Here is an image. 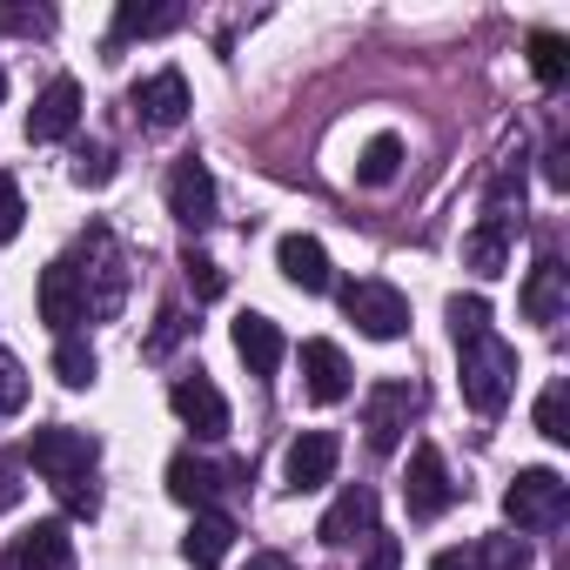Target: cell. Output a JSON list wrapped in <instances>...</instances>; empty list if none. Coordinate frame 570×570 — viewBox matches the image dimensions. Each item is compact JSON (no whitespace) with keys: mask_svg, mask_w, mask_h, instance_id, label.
I'll return each instance as SVG.
<instances>
[{"mask_svg":"<svg viewBox=\"0 0 570 570\" xmlns=\"http://www.w3.org/2000/svg\"><path fill=\"white\" fill-rule=\"evenodd\" d=\"M75 275H81V296H88V323H115L121 303H128V248L95 222L81 242H75Z\"/></svg>","mask_w":570,"mask_h":570,"instance_id":"obj_1","label":"cell"},{"mask_svg":"<svg viewBox=\"0 0 570 570\" xmlns=\"http://www.w3.org/2000/svg\"><path fill=\"white\" fill-rule=\"evenodd\" d=\"M456 383H463V403H470L476 416H503V403H510V390H517V350H510L497 330L456 343Z\"/></svg>","mask_w":570,"mask_h":570,"instance_id":"obj_2","label":"cell"},{"mask_svg":"<svg viewBox=\"0 0 570 570\" xmlns=\"http://www.w3.org/2000/svg\"><path fill=\"white\" fill-rule=\"evenodd\" d=\"M563 510H570V483L557 476V470H517L510 476V490H503V517L517 523V530H557L563 523Z\"/></svg>","mask_w":570,"mask_h":570,"instance_id":"obj_3","label":"cell"},{"mask_svg":"<svg viewBox=\"0 0 570 570\" xmlns=\"http://www.w3.org/2000/svg\"><path fill=\"white\" fill-rule=\"evenodd\" d=\"M343 316H350L370 343L410 336V296L396 289V282H343Z\"/></svg>","mask_w":570,"mask_h":570,"instance_id":"obj_4","label":"cell"},{"mask_svg":"<svg viewBox=\"0 0 570 570\" xmlns=\"http://www.w3.org/2000/svg\"><path fill=\"white\" fill-rule=\"evenodd\" d=\"M28 456H35V470H41L48 483H68V476H95V456H101V443H95L88 430L41 423V430L28 436Z\"/></svg>","mask_w":570,"mask_h":570,"instance_id":"obj_5","label":"cell"},{"mask_svg":"<svg viewBox=\"0 0 570 570\" xmlns=\"http://www.w3.org/2000/svg\"><path fill=\"white\" fill-rule=\"evenodd\" d=\"M168 215L181 222V228H215L222 222V188H215V175H208V161H175L168 168Z\"/></svg>","mask_w":570,"mask_h":570,"instance_id":"obj_6","label":"cell"},{"mask_svg":"<svg viewBox=\"0 0 570 570\" xmlns=\"http://www.w3.org/2000/svg\"><path fill=\"white\" fill-rule=\"evenodd\" d=\"M410 416H416V383H403V376H383V383L363 396V436H370V450H376V456H390V450L403 443Z\"/></svg>","mask_w":570,"mask_h":570,"instance_id":"obj_7","label":"cell"},{"mask_svg":"<svg viewBox=\"0 0 570 570\" xmlns=\"http://www.w3.org/2000/svg\"><path fill=\"white\" fill-rule=\"evenodd\" d=\"M235 483H248V463H208V456H195V450H181L175 463H168V497L175 503H188V510H208L222 490H235Z\"/></svg>","mask_w":570,"mask_h":570,"instance_id":"obj_8","label":"cell"},{"mask_svg":"<svg viewBox=\"0 0 570 570\" xmlns=\"http://www.w3.org/2000/svg\"><path fill=\"white\" fill-rule=\"evenodd\" d=\"M403 503H410V517H416V523H430V517H443V510L456 503V483H450V463H443V450H436V443H416V450H410Z\"/></svg>","mask_w":570,"mask_h":570,"instance_id":"obj_9","label":"cell"},{"mask_svg":"<svg viewBox=\"0 0 570 570\" xmlns=\"http://www.w3.org/2000/svg\"><path fill=\"white\" fill-rule=\"evenodd\" d=\"M168 410L195 430V443H222V436H228V396H222L202 370L168 383Z\"/></svg>","mask_w":570,"mask_h":570,"instance_id":"obj_10","label":"cell"},{"mask_svg":"<svg viewBox=\"0 0 570 570\" xmlns=\"http://www.w3.org/2000/svg\"><path fill=\"white\" fill-rule=\"evenodd\" d=\"M41 323L55 336H81V323H88V296H81V275L68 255L41 268Z\"/></svg>","mask_w":570,"mask_h":570,"instance_id":"obj_11","label":"cell"},{"mask_svg":"<svg viewBox=\"0 0 570 570\" xmlns=\"http://www.w3.org/2000/svg\"><path fill=\"white\" fill-rule=\"evenodd\" d=\"M376 510H383V503H376V490H370V483H350V490H343V497H336V503L323 510V523H316V537H323L330 550H350V543H370V537H376Z\"/></svg>","mask_w":570,"mask_h":570,"instance_id":"obj_12","label":"cell"},{"mask_svg":"<svg viewBox=\"0 0 570 570\" xmlns=\"http://www.w3.org/2000/svg\"><path fill=\"white\" fill-rule=\"evenodd\" d=\"M517 228H523V215L483 208V222L463 235V262H470L476 275H503V268H510V248H517Z\"/></svg>","mask_w":570,"mask_h":570,"instance_id":"obj_13","label":"cell"},{"mask_svg":"<svg viewBox=\"0 0 570 570\" xmlns=\"http://www.w3.org/2000/svg\"><path fill=\"white\" fill-rule=\"evenodd\" d=\"M336 463H343V443L330 430H303L289 443V456H282V483H289V490H323L336 476Z\"/></svg>","mask_w":570,"mask_h":570,"instance_id":"obj_14","label":"cell"},{"mask_svg":"<svg viewBox=\"0 0 570 570\" xmlns=\"http://www.w3.org/2000/svg\"><path fill=\"white\" fill-rule=\"evenodd\" d=\"M75 121H81V81L55 75V81L35 95V108H28V141H68Z\"/></svg>","mask_w":570,"mask_h":570,"instance_id":"obj_15","label":"cell"},{"mask_svg":"<svg viewBox=\"0 0 570 570\" xmlns=\"http://www.w3.org/2000/svg\"><path fill=\"white\" fill-rule=\"evenodd\" d=\"M128 108L141 115V128H181V121H188V81H181V68L148 75V81L128 95Z\"/></svg>","mask_w":570,"mask_h":570,"instance_id":"obj_16","label":"cell"},{"mask_svg":"<svg viewBox=\"0 0 570 570\" xmlns=\"http://www.w3.org/2000/svg\"><path fill=\"white\" fill-rule=\"evenodd\" d=\"M8 570H75V537L61 517H41L35 530H21V543L8 550Z\"/></svg>","mask_w":570,"mask_h":570,"instance_id":"obj_17","label":"cell"},{"mask_svg":"<svg viewBox=\"0 0 570 570\" xmlns=\"http://www.w3.org/2000/svg\"><path fill=\"white\" fill-rule=\"evenodd\" d=\"M275 268L289 275V289H303V296H323L330 289V248L316 242V235H282L275 242Z\"/></svg>","mask_w":570,"mask_h":570,"instance_id":"obj_18","label":"cell"},{"mask_svg":"<svg viewBox=\"0 0 570 570\" xmlns=\"http://www.w3.org/2000/svg\"><path fill=\"white\" fill-rule=\"evenodd\" d=\"M228 336H235V356L248 363V376H275V370H282V356H289V343H282V330H275V323H268L262 309H242Z\"/></svg>","mask_w":570,"mask_h":570,"instance_id":"obj_19","label":"cell"},{"mask_svg":"<svg viewBox=\"0 0 570 570\" xmlns=\"http://www.w3.org/2000/svg\"><path fill=\"white\" fill-rule=\"evenodd\" d=\"M563 309H570V268H563L557 255H543V262L530 268V282H523V316L543 323V330H557Z\"/></svg>","mask_w":570,"mask_h":570,"instance_id":"obj_20","label":"cell"},{"mask_svg":"<svg viewBox=\"0 0 570 570\" xmlns=\"http://www.w3.org/2000/svg\"><path fill=\"white\" fill-rule=\"evenodd\" d=\"M303 390H309V403H343L350 390H356V376H350V356L336 350V343H303Z\"/></svg>","mask_w":570,"mask_h":570,"instance_id":"obj_21","label":"cell"},{"mask_svg":"<svg viewBox=\"0 0 570 570\" xmlns=\"http://www.w3.org/2000/svg\"><path fill=\"white\" fill-rule=\"evenodd\" d=\"M228 550H235V517H222V510H195V523H188V537H181V557H188L195 570H222Z\"/></svg>","mask_w":570,"mask_h":570,"instance_id":"obj_22","label":"cell"},{"mask_svg":"<svg viewBox=\"0 0 570 570\" xmlns=\"http://www.w3.org/2000/svg\"><path fill=\"white\" fill-rule=\"evenodd\" d=\"M175 28H181L175 0H121L115 8V48L121 41H155V35H175Z\"/></svg>","mask_w":570,"mask_h":570,"instance_id":"obj_23","label":"cell"},{"mask_svg":"<svg viewBox=\"0 0 570 570\" xmlns=\"http://www.w3.org/2000/svg\"><path fill=\"white\" fill-rule=\"evenodd\" d=\"M95 370H101V356H95L88 336H61V343H55V376H61L68 390H88Z\"/></svg>","mask_w":570,"mask_h":570,"instance_id":"obj_24","label":"cell"},{"mask_svg":"<svg viewBox=\"0 0 570 570\" xmlns=\"http://www.w3.org/2000/svg\"><path fill=\"white\" fill-rule=\"evenodd\" d=\"M530 75H537L543 88H563V75H570V48H563V35H550V28L530 35Z\"/></svg>","mask_w":570,"mask_h":570,"instance_id":"obj_25","label":"cell"},{"mask_svg":"<svg viewBox=\"0 0 570 570\" xmlns=\"http://www.w3.org/2000/svg\"><path fill=\"white\" fill-rule=\"evenodd\" d=\"M396 168H403V141H396V135H376V141L363 148V161H356V181H363V188H390Z\"/></svg>","mask_w":570,"mask_h":570,"instance_id":"obj_26","label":"cell"},{"mask_svg":"<svg viewBox=\"0 0 570 570\" xmlns=\"http://www.w3.org/2000/svg\"><path fill=\"white\" fill-rule=\"evenodd\" d=\"M537 430H543L550 443H570V390H563V383H550V390L537 396Z\"/></svg>","mask_w":570,"mask_h":570,"instance_id":"obj_27","label":"cell"},{"mask_svg":"<svg viewBox=\"0 0 570 570\" xmlns=\"http://www.w3.org/2000/svg\"><path fill=\"white\" fill-rule=\"evenodd\" d=\"M476 570H530V543L523 537H483L476 543Z\"/></svg>","mask_w":570,"mask_h":570,"instance_id":"obj_28","label":"cell"},{"mask_svg":"<svg viewBox=\"0 0 570 570\" xmlns=\"http://www.w3.org/2000/svg\"><path fill=\"white\" fill-rule=\"evenodd\" d=\"M181 275H188V289H195L202 303H215V296L228 289V275H222V262H208L202 248H188V255H181Z\"/></svg>","mask_w":570,"mask_h":570,"instance_id":"obj_29","label":"cell"},{"mask_svg":"<svg viewBox=\"0 0 570 570\" xmlns=\"http://www.w3.org/2000/svg\"><path fill=\"white\" fill-rule=\"evenodd\" d=\"M483 330H490V303H483V296H456V303H450V336L470 343V336H483Z\"/></svg>","mask_w":570,"mask_h":570,"instance_id":"obj_30","label":"cell"},{"mask_svg":"<svg viewBox=\"0 0 570 570\" xmlns=\"http://www.w3.org/2000/svg\"><path fill=\"white\" fill-rule=\"evenodd\" d=\"M75 181H81V188H101V181H115V155H108L101 141H88V148L75 155Z\"/></svg>","mask_w":570,"mask_h":570,"instance_id":"obj_31","label":"cell"},{"mask_svg":"<svg viewBox=\"0 0 570 570\" xmlns=\"http://www.w3.org/2000/svg\"><path fill=\"white\" fill-rule=\"evenodd\" d=\"M28 403V370L8 356V350H0V416H14Z\"/></svg>","mask_w":570,"mask_h":570,"instance_id":"obj_32","label":"cell"},{"mask_svg":"<svg viewBox=\"0 0 570 570\" xmlns=\"http://www.w3.org/2000/svg\"><path fill=\"white\" fill-rule=\"evenodd\" d=\"M188 330H195V323H188V316H181V309L168 303V309L155 316V336H148V356H168V350H175V343H181Z\"/></svg>","mask_w":570,"mask_h":570,"instance_id":"obj_33","label":"cell"},{"mask_svg":"<svg viewBox=\"0 0 570 570\" xmlns=\"http://www.w3.org/2000/svg\"><path fill=\"white\" fill-rule=\"evenodd\" d=\"M21 215H28V202H21L14 175L0 168V242H14V235H21Z\"/></svg>","mask_w":570,"mask_h":570,"instance_id":"obj_34","label":"cell"},{"mask_svg":"<svg viewBox=\"0 0 570 570\" xmlns=\"http://www.w3.org/2000/svg\"><path fill=\"white\" fill-rule=\"evenodd\" d=\"M55 490H61L68 517H95V510H101V490H95V476H68V483H55Z\"/></svg>","mask_w":570,"mask_h":570,"instance_id":"obj_35","label":"cell"},{"mask_svg":"<svg viewBox=\"0 0 570 570\" xmlns=\"http://www.w3.org/2000/svg\"><path fill=\"white\" fill-rule=\"evenodd\" d=\"M356 570H403V543L396 537H370V557Z\"/></svg>","mask_w":570,"mask_h":570,"instance_id":"obj_36","label":"cell"},{"mask_svg":"<svg viewBox=\"0 0 570 570\" xmlns=\"http://www.w3.org/2000/svg\"><path fill=\"white\" fill-rule=\"evenodd\" d=\"M21 490H28V483H21V463H14V456H0V517L21 503Z\"/></svg>","mask_w":570,"mask_h":570,"instance_id":"obj_37","label":"cell"},{"mask_svg":"<svg viewBox=\"0 0 570 570\" xmlns=\"http://www.w3.org/2000/svg\"><path fill=\"white\" fill-rule=\"evenodd\" d=\"M0 28H14V35H48L55 21H48V14H28V8H0Z\"/></svg>","mask_w":570,"mask_h":570,"instance_id":"obj_38","label":"cell"},{"mask_svg":"<svg viewBox=\"0 0 570 570\" xmlns=\"http://www.w3.org/2000/svg\"><path fill=\"white\" fill-rule=\"evenodd\" d=\"M543 181H550V188H563V181H570V148H563V141L543 155Z\"/></svg>","mask_w":570,"mask_h":570,"instance_id":"obj_39","label":"cell"},{"mask_svg":"<svg viewBox=\"0 0 570 570\" xmlns=\"http://www.w3.org/2000/svg\"><path fill=\"white\" fill-rule=\"evenodd\" d=\"M430 570H476V550H436Z\"/></svg>","mask_w":570,"mask_h":570,"instance_id":"obj_40","label":"cell"},{"mask_svg":"<svg viewBox=\"0 0 570 570\" xmlns=\"http://www.w3.org/2000/svg\"><path fill=\"white\" fill-rule=\"evenodd\" d=\"M242 570H296V563H289V557H275V550H262V557H248Z\"/></svg>","mask_w":570,"mask_h":570,"instance_id":"obj_41","label":"cell"},{"mask_svg":"<svg viewBox=\"0 0 570 570\" xmlns=\"http://www.w3.org/2000/svg\"><path fill=\"white\" fill-rule=\"evenodd\" d=\"M0 101H8V68H0Z\"/></svg>","mask_w":570,"mask_h":570,"instance_id":"obj_42","label":"cell"}]
</instances>
